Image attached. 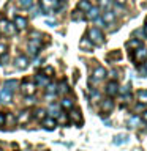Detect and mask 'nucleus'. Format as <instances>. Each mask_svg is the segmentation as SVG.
I'll return each mask as SVG.
<instances>
[{"instance_id": "16", "label": "nucleus", "mask_w": 147, "mask_h": 151, "mask_svg": "<svg viewBox=\"0 0 147 151\" xmlns=\"http://www.w3.org/2000/svg\"><path fill=\"white\" fill-rule=\"evenodd\" d=\"M11 101V91H8V90H0V102L3 104H8Z\"/></svg>"}, {"instance_id": "13", "label": "nucleus", "mask_w": 147, "mask_h": 151, "mask_svg": "<svg viewBox=\"0 0 147 151\" xmlns=\"http://www.w3.org/2000/svg\"><path fill=\"white\" fill-rule=\"evenodd\" d=\"M114 109V101L111 98H108V99H104V101L101 102V110L104 112V113H109Z\"/></svg>"}, {"instance_id": "19", "label": "nucleus", "mask_w": 147, "mask_h": 151, "mask_svg": "<svg viewBox=\"0 0 147 151\" xmlns=\"http://www.w3.org/2000/svg\"><path fill=\"white\" fill-rule=\"evenodd\" d=\"M114 19H116V16H114V13H112V11H104V13H103V22L112 24V22H114Z\"/></svg>"}, {"instance_id": "22", "label": "nucleus", "mask_w": 147, "mask_h": 151, "mask_svg": "<svg viewBox=\"0 0 147 151\" xmlns=\"http://www.w3.org/2000/svg\"><path fill=\"white\" fill-rule=\"evenodd\" d=\"M60 107H62V109H65V110H70V109H73V101H71V99H68V98L62 99Z\"/></svg>"}, {"instance_id": "31", "label": "nucleus", "mask_w": 147, "mask_h": 151, "mask_svg": "<svg viewBox=\"0 0 147 151\" xmlns=\"http://www.w3.org/2000/svg\"><path fill=\"white\" fill-rule=\"evenodd\" d=\"M19 3H21V6H24V8H30L33 5V0H19Z\"/></svg>"}, {"instance_id": "21", "label": "nucleus", "mask_w": 147, "mask_h": 151, "mask_svg": "<svg viewBox=\"0 0 147 151\" xmlns=\"http://www.w3.org/2000/svg\"><path fill=\"white\" fill-rule=\"evenodd\" d=\"M141 46H142V44H141L139 40H130V41L127 42V47H128L130 50H135V49H138V47H141Z\"/></svg>"}, {"instance_id": "15", "label": "nucleus", "mask_w": 147, "mask_h": 151, "mask_svg": "<svg viewBox=\"0 0 147 151\" xmlns=\"http://www.w3.org/2000/svg\"><path fill=\"white\" fill-rule=\"evenodd\" d=\"M106 74H108V71L104 68H101V66H98V68H95V71H93V79L100 80V79L106 77Z\"/></svg>"}, {"instance_id": "28", "label": "nucleus", "mask_w": 147, "mask_h": 151, "mask_svg": "<svg viewBox=\"0 0 147 151\" xmlns=\"http://www.w3.org/2000/svg\"><path fill=\"white\" fill-rule=\"evenodd\" d=\"M100 2V9H109L111 6V0H98Z\"/></svg>"}, {"instance_id": "5", "label": "nucleus", "mask_w": 147, "mask_h": 151, "mask_svg": "<svg viewBox=\"0 0 147 151\" xmlns=\"http://www.w3.org/2000/svg\"><path fill=\"white\" fill-rule=\"evenodd\" d=\"M14 66H16L17 69H25L28 66V58L25 55H19L16 60H14Z\"/></svg>"}, {"instance_id": "29", "label": "nucleus", "mask_w": 147, "mask_h": 151, "mask_svg": "<svg viewBox=\"0 0 147 151\" xmlns=\"http://www.w3.org/2000/svg\"><path fill=\"white\" fill-rule=\"evenodd\" d=\"M66 91H68V85H66V82H60L57 93H62V94H63V93H66Z\"/></svg>"}, {"instance_id": "2", "label": "nucleus", "mask_w": 147, "mask_h": 151, "mask_svg": "<svg viewBox=\"0 0 147 151\" xmlns=\"http://www.w3.org/2000/svg\"><path fill=\"white\" fill-rule=\"evenodd\" d=\"M0 32L7 36H13L16 33V27L13 22H9L8 19H0Z\"/></svg>"}, {"instance_id": "6", "label": "nucleus", "mask_w": 147, "mask_h": 151, "mask_svg": "<svg viewBox=\"0 0 147 151\" xmlns=\"http://www.w3.org/2000/svg\"><path fill=\"white\" fill-rule=\"evenodd\" d=\"M21 91L24 94H27V96H32L33 93H35V83H32V82H24L21 85Z\"/></svg>"}, {"instance_id": "12", "label": "nucleus", "mask_w": 147, "mask_h": 151, "mask_svg": "<svg viewBox=\"0 0 147 151\" xmlns=\"http://www.w3.org/2000/svg\"><path fill=\"white\" fill-rule=\"evenodd\" d=\"M27 49H28V54H30V55H36L38 54V49H40V41L32 40L30 42H28Z\"/></svg>"}, {"instance_id": "1", "label": "nucleus", "mask_w": 147, "mask_h": 151, "mask_svg": "<svg viewBox=\"0 0 147 151\" xmlns=\"http://www.w3.org/2000/svg\"><path fill=\"white\" fill-rule=\"evenodd\" d=\"M89 40L92 44L95 46H103V42H104V36H103V33L100 28L97 27H93V28H90L89 30Z\"/></svg>"}, {"instance_id": "35", "label": "nucleus", "mask_w": 147, "mask_h": 151, "mask_svg": "<svg viewBox=\"0 0 147 151\" xmlns=\"http://www.w3.org/2000/svg\"><path fill=\"white\" fill-rule=\"evenodd\" d=\"M139 121H141V118H138V116H131V118H130V124H131V126L139 124Z\"/></svg>"}, {"instance_id": "9", "label": "nucleus", "mask_w": 147, "mask_h": 151, "mask_svg": "<svg viewBox=\"0 0 147 151\" xmlns=\"http://www.w3.org/2000/svg\"><path fill=\"white\" fill-rule=\"evenodd\" d=\"M85 17L89 19V21H97L100 17V8H95V6H90L87 9V14H85Z\"/></svg>"}, {"instance_id": "26", "label": "nucleus", "mask_w": 147, "mask_h": 151, "mask_svg": "<svg viewBox=\"0 0 147 151\" xmlns=\"http://www.w3.org/2000/svg\"><path fill=\"white\" fill-rule=\"evenodd\" d=\"M89 8H90V2H89V0H81L79 5H78V9H81V11H87Z\"/></svg>"}, {"instance_id": "14", "label": "nucleus", "mask_w": 147, "mask_h": 151, "mask_svg": "<svg viewBox=\"0 0 147 151\" xmlns=\"http://www.w3.org/2000/svg\"><path fill=\"white\" fill-rule=\"evenodd\" d=\"M70 120L76 123V124H79L81 121H82V118H81V112L76 110V109H70Z\"/></svg>"}, {"instance_id": "8", "label": "nucleus", "mask_w": 147, "mask_h": 151, "mask_svg": "<svg viewBox=\"0 0 147 151\" xmlns=\"http://www.w3.org/2000/svg\"><path fill=\"white\" fill-rule=\"evenodd\" d=\"M14 27H16V30H24V28L27 27V19L22 17V16H14Z\"/></svg>"}, {"instance_id": "36", "label": "nucleus", "mask_w": 147, "mask_h": 151, "mask_svg": "<svg viewBox=\"0 0 147 151\" xmlns=\"http://www.w3.org/2000/svg\"><path fill=\"white\" fill-rule=\"evenodd\" d=\"M7 50H8V47L5 42H0V55H3V54H7Z\"/></svg>"}, {"instance_id": "50", "label": "nucleus", "mask_w": 147, "mask_h": 151, "mask_svg": "<svg viewBox=\"0 0 147 151\" xmlns=\"http://www.w3.org/2000/svg\"><path fill=\"white\" fill-rule=\"evenodd\" d=\"M0 151H2V148H0Z\"/></svg>"}, {"instance_id": "25", "label": "nucleus", "mask_w": 147, "mask_h": 151, "mask_svg": "<svg viewBox=\"0 0 147 151\" xmlns=\"http://www.w3.org/2000/svg\"><path fill=\"white\" fill-rule=\"evenodd\" d=\"M138 99H139V102L147 104V90H141V91H138Z\"/></svg>"}, {"instance_id": "38", "label": "nucleus", "mask_w": 147, "mask_h": 151, "mask_svg": "<svg viewBox=\"0 0 147 151\" xmlns=\"http://www.w3.org/2000/svg\"><path fill=\"white\" fill-rule=\"evenodd\" d=\"M111 58H117V60H120V58H122V54H120L119 50H116V52H112V54H111Z\"/></svg>"}, {"instance_id": "24", "label": "nucleus", "mask_w": 147, "mask_h": 151, "mask_svg": "<svg viewBox=\"0 0 147 151\" xmlns=\"http://www.w3.org/2000/svg\"><path fill=\"white\" fill-rule=\"evenodd\" d=\"M71 17H73V21H84V19H85V14L81 11V9H76V11L71 14Z\"/></svg>"}, {"instance_id": "3", "label": "nucleus", "mask_w": 147, "mask_h": 151, "mask_svg": "<svg viewBox=\"0 0 147 151\" xmlns=\"http://www.w3.org/2000/svg\"><path fill=\"white\" fill-rule=\"evenodd\" d=\"M40 8L44 13H51L52 9L60 8V2L59 0H40Z\"/></svg>"}, {"instance_id": "49", "label": "nucleus", "mask_w": 147, "mask_h": 151, "mask_svg": "<svg viewBox=\"0 0 147 151\" xmlns=\"http://www.w3.org/2000/svg\"><path fill=\"white\" fill-rule=\"evenodd\" d=\"M89 2H92V0H89Z\"/></svg>"}, {"instance_id": "40", "label": "nucleus", "mask_w": 147, "mask_h": 151, "mask_svg": "<svg viewBox=\"0 0 147 151\" xmlns=\"http://www.w3.org/2000/svg\"><path fill=\"white\" fill-rule=\"evenodd\" d=\"M8 60V55L7 54H3V55H0V65H5V61Z\"/></svg>"}, {"instance_id": "44", "label": "nucleus", "mask_w": 147, "mask_h": 151, "mask_svg": "<svg viewBox=\"0 0 147 151\" xmlns=\"http://www.w3.org/2000/svg\"><path fill=\"white\" fill-rule=\"evenodd\" d=\"M141 120L147 123V110H146V112H142V116H141Z\"/></svg>"}, {"instance_id": "37", "label": "nucleus", "mask_w": 147, "mask_h": 151, "mask_svg": "<svg viewBox=\"0 0 147 151\" xmlns=\"http://www.w3.org/2000/svg\"><path fill=\"white\" fill-rule=\"evenodd\" d=\"M30 36H32V40H36V41H40V38H41V35L38 32H32Z\"/></svg>"}, {"instance_id": "33", "label": "nucleus", "mask_w": 147, "mask_h": 151, "mask_svg": "<svg viewBox=\"0 0 147 151\" xmlns=\"http://www.w3.org/2000/svg\"><path fill=\"white\" fill-rule=\"evenodd\" d=\"M57 123H66V121H68V118H66L65 116V113H59V115H57V120H55Z\"/></svg>"}, {"instance_id": "45", "label": "nucleus", "mask_w": 147, "mask_h": 151, "mask_svg": "<svg viewBox=\"0 0 147 151\" xmlns=\"http://www.w3.org/2000/svg\"><path fill=\"white\" fill-rule=\"evenodd\" d=\"M109 74H111V77H114V79L117 77V71H116V69H112V71H111V73H109Z\"/></svg>"}, {"instance_id": "30", "label": "nucleus", "mask_w": 147, "mask_h": 151, "mask_svg": "<svg viewBox=\"0 0 147 151\" xmlns=\"http://www.w3.org/2000/svg\"><path fill=\"white\" fill-rule=\"evenodd\" d=\"M46 87H47V94H55V93H57V85H55V83H54V85H52V83H47Z\"/></svg>"}, {"instance_id": "47", "label": "nucleus", "mask_w": 147, "mask_h": 151, "mask_svg": "<svg viewBox=\"0 0 147 151\" xmlns=\"http://www.w3.org/2000/svg\"><path fill=\"white\" fill-rule=\"evenodd\" d=\"M46 24H47V25H51V27H54V25H55V22H51V21H47Z\"/></svg>"}, {"instance_id": "41", "label": "nucleus", "mask_w": 147, "mask_h": 151, "mask_svg": "<svg viewBox=\"0 0 147 151\" xmlns=\"http://www.w3.org/2000/svg\"><path fill=\"white\" fill-rule=\"evenodd\" d=\"M114 2H116L119 6H123V5H127V0H114Z\"/></svg>"}, {"instance_id": "48", "label": "nucleus", "mask_w": 147, "mask_h": 151, "mask_svg": "<svg viewBox=\"0 0 147 151\" xmlns=\"http://www.w3.org/2000/svg\"><path fill=\"white\" fill-rule=\"evenodd\" d=\"M144 33L147 35V24H146V27H144Z\"/></svg>"}, {"instance_id": "46", "label": "nucleus", "mask_w": 147, "mask_h": 151, "mask_svg": "<svg viewBox=\"0 0 147 151\" xmlns=\"http://www.w3.org/2000/svg\"><path fill=\"white\" fill-rule=\"evenodd\" d=\"M25 102L27 104H33V98H25Z\"/></svg>"}, {"instance_id": "32", "label": "nucleus", "mask_w": 147, "mask_h": 151, "mask_svg": "<svg viewBox=\"0 0 147 151\" xmlns=\"http://www.w3.org/2000/svg\"><path fill=\"white\" fill-rule=\"evenodd\" d=\"M130 90H131V85H130V83H127V85H123V87L119 90V93H120V94H127L128 91H130Z\"/></svg>"}, {"instance_id": "27", "label": "nucleus", "mask_w": 147, "mask_h": 151, "mask_svg": "<svg viewBox=\"0 0 147 151\" xmlns=\"http://www.w3.org/2000/svg\"><path fill=\"white\" fill-rule=\"evenodd\" d=\"M35 118H36V120H44V118H46V112L43 110V109H36V110H35Z\"/></svg>"}, {"instance_id": "11", "label": "nucleus", "mask_w": 147, "mask_h": 151, "mask_svg": "<svg viewBox=\"0 0 147 151\" xmlns=\"http://www.w3.org/2000/svg\"><path fill=\"white\" fill-rule=\"evenodd\" d=\"M35 83L38 85V87H46L47 83H49V77L47 76H44V74H36L35 76Z\"/></svg>"}, {"instance_id": "17", "label": "nucleus", "mask_w": 147, "mask_h": 151, "mask_svg": "<svg viewBox=\"0 0 147 151\" xmlns=\"http://www.w3.org/2000/svg\"><path fill=\"white\" fill-rule=\"evenodd\" d=\"M28 120H30V112H27V110H24L21 112V115L17 116V123H21V124H24V123H27Z\"/></svg>"}, {"instance_id": "10", "label": "nucleus", "mask_w": 147, "mask_h": 151, "mask_svg": "<svg viewBox=\"0 0 147 151\" xmlns=\"http://www.w3.org/2000/svg\"><path fill=\"white\" fill-rule=\"evenodd\" d=\"M43 126H44V129L47 131H54L55 127H57V121H55V118H44L43 120Z\"/></svg>"}, {"instance_id": "39", "label": "nucleus", "mask_w": 147, "mask_h": 151, "mask_svg": "<svg viewBox=\"0 0 147 151\" xmlns=\"http://www.w3.org/2000/svg\"><path fill=\"white\" fill-rule=\"evenodd\" d=\"M5 121H8L9 124H13V123L16 121V120H14V116H13V115H7V116H5Z\"/></svg>"}, {"instance_id": "20", "label": "nucleus", "mask_w": 147, "mask_h": 151, "mask_svg": "<svg viewBox=\"0 0 147 151\" xmlns=\"http://www.w3.org/2000/svg\"><path fill=\"white\" fill-rule=\"evenodd\" d=\"M128 139H130V137H128L127 134H120V135H117L116 139H114V145H122V143H127Z\"/></svg>"}, {"instance_id": "42", "label": "nucleus", "mask_w": 147, "mask_h": 151, "mask_svg": "<svg viewBox=\"0 0 147 151\" xmlns=\"http://www.w3.org/2000/svg\"><path fill=\"white\" fill-rule=\"evenodd\" d=\"M141 110H144V104H138V106H136V112H141Z\"/></svg>"}, {"instance_id": "4", "label": "nucleus", "mask_w": 147, "mask_h": 151, "mask_svg": "<svg viewBox=\"0 0 147 151\" xmlns=\"http://www.w3.org/2000/svg\"><path fill=\"white\" fill-rule=\"evenodd\" d=\"M133 58H135L136 63H144V61L147 60V49H144V47H138V49H135V54H133Z\"/></svg>"}, {"instance_id": "18", "label": "nucleus", "mask_w": 147, "mask_h": 151, "mask_svg": "<svg viewBox=\"0 0 147 151\" xmlns=\"http://www.w3.org/2000/svg\"><path fill=\"white\" fill-rule=\"evenodd\" d=\"M79 47H81V49H84V50H90V49H92V42H90L89 38H82V40L79 41Z\"/></svg>"}, {"instance_id": "43", "label": "nucleus", "mask_w": 147, "mask_h": 151, "mask_svg": "<svg viewBox=\"0 0 147 151\" xmlns=\"http://www.w3.org/2000/svg\"><path fill=\"white\" fill-rule=\"evenodd\" d=\"M3 124H5V115L0 113V126H3Z\"/></svg>"}, {"instance_id": "34", "label": "nucleus", "mask_w": 147, "mask_h": 151, "mask_svg": "<svg viewBox=\"0 0 147 151\" xmlns=\"http://www.w3.org/2000/svg\"><path fill=\"white\" fill-rule=\"evenodd\" d=\"M43 74H44V76H47V77H51V76L54 74V69H52L51 66H47V68H44V69H43Z\"/></svg>"}, {"instance_id": "7", "label": "nucleus", "mask_w": 147, "mask_h": 151, "mask_svg": "<svg viewBox=\"0 0 147 151\" xmlns=\"http://www.w3.org/2000/svg\"><path fill=\"white\" fill-rule=\"evenodd\" d=\"M106 93H108V96L109 98H114V96H117V93H119V87H117V82H109L108 83V87H106Z\"/></svg>"}, {"instance_id": "23", "label": "nucleus", "mask_w": 147, "mask_h": 151, "mask_svg": "<svg viewBox=\"0 0 147 151\" xmlns=\"http://www.w3.org/2000/svg\"><path fill=\"white\" fill-rule=\"evenodd\" d=\"M16 87H17V82H16V80H7V82L3 83V88L8 90V91H13Z\"/></svg>"}]
</instances>
